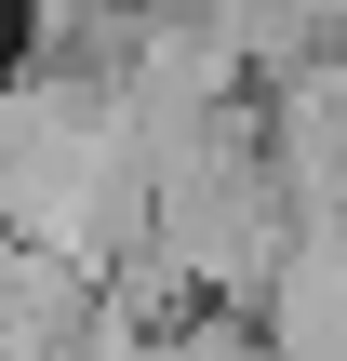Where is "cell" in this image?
<instances>
[{
    "instance_id": "6da1fadb",
    "label": "cell",
    "mask_w": 347,
    "mask_h": 361,
    "mask_svg": "<svg viewBox=\"0 0 347 361\" xmlns=\"http://www.w3.org/2000/svg\"><path fill=\"white\" fill-rule=\"evenodd\" d=\"M0 241L80 255L94 281L147 241V134L120 80H67V67L0 80Z\"/></svg>"
},
{
    "instance_id": "7a4b0ae2",
    "label": "cell",
    "mask_w": 347,
    "mask_h": 361,
    "mask_svg": "<svg viewBox=\"0 0 347 361\" xmlns=\"http://www.w3.org/2000/svg\"><path fill=\"white\" fill-rule=\"evenodd\" d=\"M267 361H347V228H294L267 295H254Z\"/></svg>"
}]
</instances>
